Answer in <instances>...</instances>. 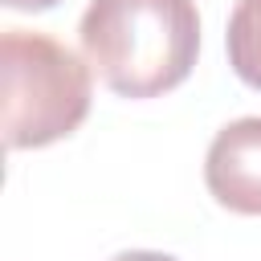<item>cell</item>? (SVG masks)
I'll return each mask as SVG.
<instances>
[{
	"mask_svg": "<svg viewBox=\"0 0 261 261\" xmlns=\"http://www.w3.org/2000/svg\"><path fill=\"white\" fill-rule=\"evenodd\" d=\"M77 37L114 94L159 98L196 65L200 12L196 0H90Z\"/></svg>",
	"mask_w": 261,
	"mask_h": 261,
	"instance_id": "6da1fadb",
	"label": "cell"
},
{
	"mask_svg": "<svg viewBox=\"0 0 261 261\" xmlns=\"http://www.w3.org/2000/svg\"><path fill=\"white\" fill-rule=\"evenodd\" d=\"M4 147L33 151L73 135L90 114V65L45 33L0 37Z\"/></svg>",
	"mask_w": 261,
	"mask_h": 261,
	"instance_id": "7a4b0ae2",
	"label": "cell"
},
{
	"mask_svg": "<svg viewBox=\"0 0 261 261\" xmlns=\"http://www.w3.org/2000/svg\"><path fill=\"white\" fill-rule=\"evenodd\" d=\"M204 184L212 200L241 216H261V118H237L216 130L204 155Z\"/></svg>",
	"mask_w": 261,
	"mask_h": 261,
	"instance_id": "3957f363",
	"label": "cell"
},
{
	"mask_svg": "<svg viewBox=\"0 0 261 261\" xmlns=\"http://www.w3.org/2000/svg\"><path fill=\"white\" fill-rule=\"evenodd\" d=\"M224 49H228L232 73L245 86L261 90V0H237V8L228 16Z\"/></svg>",
	"mask_w": 261,
	"mask_h": 261,
	"instance_id": "277c9868",
	"label": "cell"
},
{
	"mask_svg": "<svg viewBox=\"0 0 261 261\" xmlns=\"http://www.w3.org/2000/svg\"><path fill=\"white\" fill-rule=\"evenodd\" d=\"M110 261H179V257L155 253V249H130V253H118V257H110Z\"/></svg>",
	"mask_w": 261,
	"mask_h": 261,
	"instance_id": "5b68a950",
	"label": "cell"
},
{
	"mask_svg": "<svg viewBox=\"0 0 261 261\" xmlns=\"http://www.w3.org/2000/svg\"><path fill=\"white\" fill-rule=\"evenodd\" d=\"M8 8H16V12H45V8H53V4H61V0H4Z\"/></svg>",
	"mask_w": 261,
	"mask_h": 261,
	"instance_id": "8992f818",
	"label": "cell"
}]
</instances>
